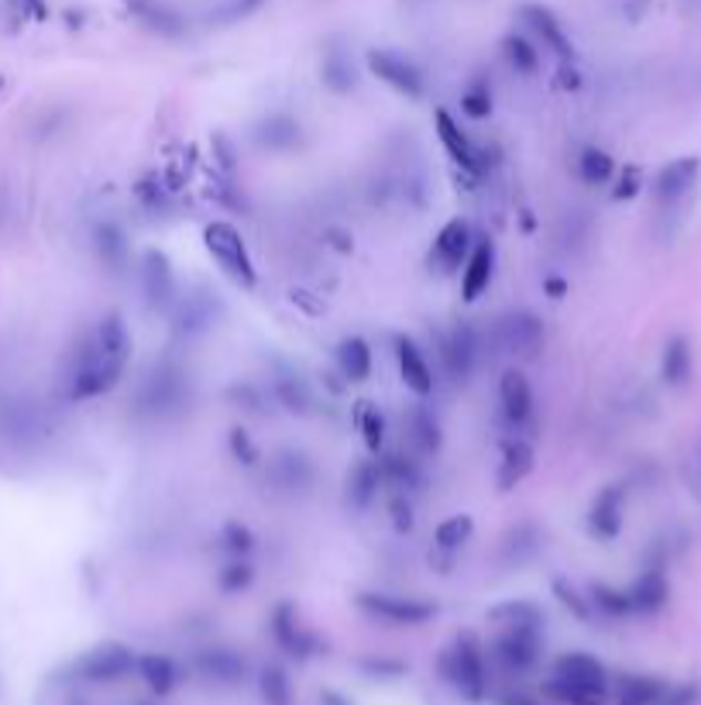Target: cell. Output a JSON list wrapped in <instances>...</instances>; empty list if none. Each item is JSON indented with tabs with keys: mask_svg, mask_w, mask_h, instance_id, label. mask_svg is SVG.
I'll return each instance as SVG.
<instances>
[{
	"mask_svg": "<svg viewBox=\"0 0 701 705\" xmlns=\"http://www.w3.org/2000/svg\"><path fill=\"white\" fill-rule=\"evenodd\" d=\"M127 362H132V331H127L121 313H104L73 355V365L66 372V396L73 403H83L111 393L124 379Z\"/></svg>",
	"mask_w": 701,
	"mask_h": 705,
	"instance_id": "1",
	"label": "cell"
},
{
	"mask_svg": "<svg viewBox=\"0 0 701 705\" xmlns=\"http://www.w3.org/2000/svg\"><path fill=\"white\" fill-rule=\"evenodd\" d=\"M437 675L448 682L464 702L478 705L489 698V661L485 647L474 633H458L437 657Z\"/></svg>",
	"mask_w": 701,
	"mask_h": 705,
	"instance_id": "2",
	"label": "cell"
},
{
	"mask_svg": "<svg viewBox=\"0 0 701 705\" xmlns=\"http://www.w3.org/2000/svg\"><path fill=\"white\" fill-rule=\"evenodd\" d=\"M193 382H189L186 369L176 362H158L138 386L135 396V409L145 416V421H172L189 406V393Z\"/></svg>",
	"mask_w": 701,
	"mask_h": 705,
	"instance_id": "3",
	"label": "cell"
},
{
	"mask_svg": "<svg viewBox=\"0 0 701 705\" xmlns=\"http://www.w3.org/2000/svg\"><path fill=\"white\" fill-rule=\"evenodd\" d=\"M203 248L210 251V259L220 266L231 282H238L241 290H254L259 286V269H254L251 251L241 238V231L228 220H213L203 228Z\"/></svg>",
	"mask_w": 701,
	"mask_h": 705,
	"instance_id": "4",
	"label": "cell"
},
{
	"mask_svg": "<svg viewBox=\"0 0 701 705\" xmlns=\"http://www.w3.org/2000/svg\"><path fill=\"white\" fill-rule=\"evenodd\" d=\"M355 605L365 616L389 623V626H423L437 616V605L420 595H396V592H358Z\"/></svg>",
	"mask_w": 701,
	"mask_h": 705,
	"instance_id": "5",
	"label": "cell"
},
{
	"mask_svg": "<svg viewBox=\"0 0 701 705\" xmlns=\"http://www.w3.org/2000/svg\"><path fill=\"white\" fill-rule=\"evenodd\" d=\"M135 664H138V654L132 647L121 644V640H107V644H97L86 654H80L70 664V675L90 685H111V682H121L124 675H132Z\"/></svg>",
	"mask_w": 701,
	"mask_h": 705,
	"instance_id": "6",
	"label": "cell"
},
{
	"mask_svg": "<svg viewBox=\"0 0 701 705\" xmlns=\"http://www.w3.org/2000/svg\"><path fill=\"white\" fill-rule=\"evenodd\" d=\"M492 341L499 351H505V355L536 359L540 348L547 341V331H544V320H540L533 310H505L495 317Z\"/></svg>",
	"mask_w": 701,
	"mask_h": 705,
	"instance_id": "7",
	"label": "cell"
},
{
	"mask_svg": "<svg viewBox=\"0 0 701 705\" xmlns=\"http://www.w3.org/2000/svg\"><path fill=\"white\" fill-rule=\"evenodd\" d=\"M492 657L509 675H526L544 657V626H502L492 640Z\"/></svg>",
	"mask_w": 701,
	"mask_h": 705,
	"instance_id": "8",
	"label": "cell"
},
{
	"mask_svg": "<svg viewBox=\"0 0 701 705\" xmlns=\"http://www.w3.org/2000/svg\"><path fill=\"white\" fill-rule=\"evenodd\" d=\"M365 66L375 80H381L386 86H393L396 93H402L406 101H420L427 93V76L412 59H406L402 52L393 49H368Z\"/></svg>",
	"mask_w": 701,
	"mask_h": 705,
	"instance_id": "9",
	"label": "cell"
},
{
	"mask_svg": "<svg viewBox=\"0 0 701 705\" xmlns=\"http://www.w3.org/2000/svg\"><path fill=\"white\" fill-rule=\"evenodd\" d=\"M138 272H142V297H145V307L151 313H169L179 300V279H176V269H172V259L166 251L158 248H148L142 255L138 262Z\"/></svg>",
	"mask_w": 701,
	"mask_h": 705,
	"instance_id": "10",
	"label": "cell"
},
{
	"mask_svg": "<svg viewBox=\"0 0 701 705\" xmlns=\"http://www.w3.org/2000/svg\"><path fill=\"white\" fill-rule=\"evenodd\" d=\"M269 630H272L275 647H279L285 657H293V661H310V657H316V654L324 651L321 636H316L310 626H303V620H300V613H296L293 602H279V605L272 609Z\"/></svg>",
	"mask_w": 701,
	"mask_h": 705,
	"instance_id": "11",
	"label": "cell"
},
{
	"mask_svg": "<svg viewBox=\"0 0 701 705\" xmlns=\"http://www.w3.org/2000/svg\"><path fill=\"white\" fill-rule=\"evenodd\" d=\"M269 483L275 486L279 496L300 499L316 483V465L306 452H300V447H282V452L272 455V462H269Z\"/></svg>",
	"mask_w": 701,
	"mask_h": 705,
	"instance_id": "12",
	"label": "cell"
},
{
	"mask_svg": "<svg viewBox=\"0 0 701 705\" xmlns=\"http://www.w3.org/2000/svg\"><path fill=\"white\" fill-rule=\"evenodd\" d=\"M474 248V231L464 217L448 220L443 228L437 231L433 245H430V269H437L440 276H454L464 269L468 255Z\"/></svg>",
	"mask_w": 701,
	"mask_h": 705,
	"instance_id": "13",
	"label": "cell"
},
{
	"mask_svg": "<svg viewBox=\"0 0 701 705\" xmlns=\"http://www.w3.org/2000/svg\"><path fill=\"white\" fill-rule=\"evenodd\" d=\"M220 300L217 293L210 290H193V293H186L176 300V307L169 310L172 317V334L176 338H186V341H193L200 334H207L213 324H217V317H220Z\"/></svg>",
	"mask_w": 701,
	"mask_h": 705,
	"instance_id": "14",
	"label": "cell"
},
{
	"mask_svg": "<svg viewBox=\"0 0 701 705\" xmlns=\"http://www.w3.org/2000/svg\"><path fill=\"white\" fill-rule=\"evenodd\" d=\"M433 132H437L443 152H448V158H451V163H454L461 173H468V176H482V173H485V158H482V152H478V145L461 132V124H458L448 111H443V107L433 111Z\"/></svg>",
	"mask_w": 701,
	"mask_h": 705,
	"instance_id": "15",
	"label": "cell"
},
{
	"mask_svg": "<svg viewBox=\"0 0 701 705\" xmlns=\"http://www.w3.org/2000/svg\"><path fill=\"white\" fill-rule=\"evenodd\" d=\"M440 351H443V369H448V375L458 382V386H464V382L471 379V372H474V365H478L482 338H478L471 320H461V324H454L451 334L443 338Z\"/></svg>",
	"mask_w": 701,
	"mask_h": 705,
	"instance_id": "16",
	"label": "cell"
},
{
	"mask_svg": "<svg viewBox=\"0 0 701 705\" xmlns=\"http://www.w3.org/2000/svg\"><path fill=\"white\" fill-rule=\"evenodd\" d=\"M626 527V486H605L588 506V533L595 540H616Z\"/></svg>",
	"mask_w": 701,
	"mask_h": 705,
	"instance_id": "17",
	"label": "cell"
},
{
	"mask_svg": "<svg viewBox=\"0 0 701 705\" xmlns=\"http://www.w3.org/2000/svg\"><path fill=\"white\" fill-rule=\"evenodd\" d=\"M520 18L526 21V28L533 31V35L544 42L561 62H575V42H571V35L564 31L561 18L547 8V4H523L520 8Z\"/></svg>",
	"mask_w": 701,
	"mask_h": 705,
	"instance_id": "18",
	"label": "cell"
},
{
	"mask_svg": "<svg viewBox=\"0 0 701 705\" xmlns=\"http://www.w3.org/2000/svg\"><path fill=\"white\" fill-rule=\"evenodd\" d=\"M251 142L259 145L262 152H269V155H285V152L300 148L303 127H300V121L293 114L275 111V114H265L259 124L251 127Z\"/></svg>",
	"mask_w": 701,
	"mask_h": 705,
	"instance_id": "19",
	"label": "cell"
},
{
	"mask_svg": "<svg viewBox=\"0 0 701 705\" xmlns=\"http://www.w3.org/2000/svg\"><path fill=\"white\" fill-rule=\"evenodd\" d=\"M124 8L145 31H151L158 39H182L189 31L186 18L176 8H169L166 0H124Z\"/></svg>",
	"mask_w": 701,
	"mask_h": 705,
	"instance_id": "20",
	"label": "cell"
},
{
	"mask_svg": "<svg viewBox=\"0 0 701 705\" xmlns=\"http://www.w3.org/2000/svg\"><path fill=\"white\" fill-rule=\"evenodd\" d=\"M396 362H399V379H402V386L412 393V396H420L427 400L437 386V379H433V369L423 355V348L412 341V338H396Z\"/></svg>",
	"mask_w": 701,
	"mask_h": 705,
	"instance_id": "21",
	"label": "cell"
},
{
	"mask_svg": "<svg viewBox=\"0 0 701 705\" xmlns=\"http://www.w3.org/2000/svg\"><path fill=\"white\" fill-rule=\"evenodd\" d=\"M499 409L509 427H526L533 416V390L520 369H505L499 379Z\"/></svg>",
	"mask_w": 701,
	"mask_h": 705,
	"instance_id": "22",
	"label": "cell"
},
{
	"mask_svg": "<svg viewBox=\"0 0 701 705\" xmlns=\"http://www.w3.org/2000/svg\"><path fill=\"white\" fill-rule=\"evenodd\" d=\"M492 276H495V241L474 238V248L461 269V300L474 303L492 286Z\"/></svg>",
	"mask_w": 701,
	"mask_h": 705,
	"instance_id": "23",
	"label": "cell"
},
{
	"mask_svg": "<svg viewBox=\"0 0 701 705\" xmlns=\"http://www.w3.org/2000/svg\"><path fill=\"white\" fill-rule=\"evenodd\" d=\"M671 599V582H667L663 564H650L640 571V579L629 585V602H632V616H653Z\"/></svg>",
	"mask_w": 701,
	"mask_h": 705,
	"instance_id": "24",
	"label": "cell"
},
{
	"mask_svg": "<svg viewBox=\"0 0 701 705\" xmlns=\"http://www.w3.org/2000/svg\"><path fill=\"white\" fill-rule=\"evenodd\" d=\"M698 173H701V158H698V155H684V158H674V163H667V166L657 173V179H653V197H657V204H660V207L678 204V200L688 194V189L694 186Z\"/></svg>",
	"mask_w": 701,
	"mask_h": 705,
	"instance_id": "25",
	"label": "cell"
},
{
	"mask_svg": "<svg viewBox=\"0 0 701 705\" xmlns=\"http://www.w3.org/2000/svg\"><path fill=\"white\" fill-rule=\"evenodd\" d=\"M381 489V471H378V458H365L355 462L344 478V509L347 512H365L375 496Z\"/></svg>",
	"mask_w": 701,
	"mask_h": 705,
	"instance_id": "26",
	"label": "cell"
},
{
	"mask_svg": "<svg viewBox=\"0 0 701 705\" xmlns=\"http://www.w3.org/2000/svg\"><path fill=\"white\" fill-rule=\"evenodd\" d=\"M193 664L207 682L217 685H238L248 678V661L231 647H203Z\"/></svg>",
	"mask_w": 701,
	"mask_h": 705,
	"instance_id": "27",
	"label": "cell"
},
{
	"mask_svg": "<svg viewBox=\"0 0 701 705\" xmlns=\"http://www.w3.org/2000/svg\"><path fill=\"white\" fill-rule=\"evenodd\" d=\"M536 465V452L530 440H509L505 452H502V462H499V471H495V486L499 493H513L516 486H523L530 471Z\"/></svg>",
	"mask_w": 701,
	"mask_h": 705,
	"instance_id": "28",
	"label": "cell"
},
{
	"mask_svg": "<svg viewBox=\"0 0 701 705\" xmlns=\"http://www.w3.org/2000/svg\"><path fill=\"white\" fill-rule=\"evenodd\" d=\"M551 675L557 678H567V682H582V685H598V688H613V678L609 671H605V664L585 651H567L554 661V671Z\"/></svg>",
	"mask_w": 701,
	"mask_h": 705,
	"instance_id": "29",
	"label": "cell"
},
{
	"mask_svg": "<svg viewBox=\"0 0 701 705\" xmlns=\"http://www.w3.org/2000/svg\"><path fill=\"white\" fill-rule=\"evenodd\" d=\"M135 671H138V678L145 682V688H148L155 698L172 695L176 685H179V664H176L169 654H155V651H151V654H138Z\"/></svg>",
	"mask_w": 701,
	"mask_h": 705,
	"instance_id": "30",
	"label": "cell"
},
{
	"mask_svg": "<svg viewBox=\"0 0 701 705\" xmlns=\"http://www.w3.org/2000/svg\"><path fill=\"white\" fill-rule=\"evenodd\" d=\"M671 688V682H663L657 675H619L613 685V702L616 705H657L663 698V692Z\"/></svg>",
	"mask_w": 701,
	"mask_h": 705,
	"instance_id": "31",
	"label": "cell"
},
{
	"mask_svg": "<svg viewBox=\"0 0 701 705\" xmlns=\"http://www.w3.org/2000/svg\"><path fill=\"white\" fill-rule=\"evenodd\" d=\"M337 359V372L344 375V382H350V386H358V382H368L372 379V369H375V355H372V344L365 338H344L334 351Z\"/></svg>",
	"mask_w": 701,
	"mask_h": 705,
	"instance_id": "32",
	"label": "cell"
},
{
	"mask_svg": "<svg viewBox=\"0 0 701 705\" xmlns=\"http://www.w3.org/2000/svg\"><path fill=\"white\" fill-rule=\"evenodd\" d=\"M406 427H409V440H412V447H417V455H423V458L440 455L443 431H440V421L433 416L430 406H423V403L412 406L409 416H406Z\"/></svg>",
	"mask_w": 701,
	"mask_h": 705,
	"instance_id": "33",
	"label": "cell"
},
{
	"mask_svg": "<svg viewBox=\"0 0 701 705\" xmlns=\"http://www.w3.org/2000/svg\"><path fill=\"white\" fill-rule=\"evenodd\" d=\"M272 393H275V403L282 409H290L293 416H310L316 400H313V390L306 386V379L300 372H290V369H279L275 379H272Z\"/></svg>",
	"mask_w": 701,
	"mask_h": 705,
	"instance_id": "34",
	"label": "cell"
},
{
	"mask_svg": "<svg viewBox=\"0 0 701 705\" xmlns=\"http://www.w3.org/2000/svg\"><path fill=\"white\" fill-rule=\"evenodd\" d=\"M544 698H551L557 705H609L613 702V688L582 685V682H567V678L551 675L544 682Z\"/></svg>",
	"mask_w": 701,
	"mask_h": 705,
	"instance_id": "35",
	"label": "cell"
},
{
	"mask_svg": "<svg viewBox=\"0 0 701 705\" xmlns=\"http://www.w3.org/2000/svg\"><path fill=\"white\" fill-rule=\"evenodd\" d=\"M321 83L337 93V97H344V93H350L358 86V73H355V62H350L347 49H341L337 42L324 49V59H321Z\"/></svg>",
	"mask_w": 701,
	"mask_h": 705,
	"instance_id": "36",
	"label": "cell"
},
{
	"mask_svg": "<svg viewBox=\"0 0 701 705\" xmlns=\"http://www.w3.org/2000/svg\"><path fill=\"white\" fill-rule=\"evenodd\" d=\"M540 543H544V537H540V530L533 523H520L513 527L505 537H502V548H499V558L505 568H523L530 558H536Z\"/></svg>",
	"mask_w": 701,
	"mask_h": 705,
	"instance_id": "37",
	"label": "cell"
},
{
	"mask_svg": "<svg viewBox=\"0 0 701 705\" xmlns=\"http://www.w3.org/2000/svg\"><path fill=\"white\" fill-rule=\"evenodd\" d=\"M93 251H97V259L107 272H121L127 266V238L111 220H101L93 228Z\"/></svg>",
	"mask_w": 701,
	"mask_h": 705,
	"instance_id": "38",
	"label": "cell"
},
{
	"mask_svg": "<svg viewBox=\"0 0 701 705\" xmlns=\"http://www.w3.org/2000/svg\"><path fill=\"white\" fill-rule=\"evenodd\" d=\"M378 471H381V486H389L396 493H412L423 486V475H420V465L393 452V455H378Z\"/></svg>",
	"mask_w": 701,
	"mask_h": 705,
	"instance_id": "39",
	"label": "cell"
},
{
	"mask_svg": "<svg viewBox=\"0 0 701 705\" xmlns=\"http://www.w3.org/2000/svg\"><path fill=\"white\" fill-rule=\"evenodd\" d=\"M694 372V355H691V344L684 334H674L671 341L663 344V359H660V375L667 386H684Z\"/></svg>",
	"mask_w": 701,
	"mask_h": 705,
	"instance_id": "40",
	"label": "cell"
},
{
	"mask_svg": "<svg viewBox=\"0 0 701 705\" xmlns=\"http://www.w3.org/2000/svg\"><path fill=\"white\" fill-rule=\"evenodd\" d=\"M471 537H474V517H468V512H454V517L437 523L433 548L448 551V554H461L464 543H471Z\"/></svg>",
	"mask_w": 701,
	"mask_h": 705,
	"instance_id": "41",
	"label": "cell"
},
{
	"mask_svg": "<svg viewBox=\"0 0 701 705\" xmlns=\"http://www.w3.org/2000/svg\"><path fill=\"white\" fill-rule=\"evenodd\" d=\"M259 698L262 705H293V682L282 664H265L259 671Z\"/></svg>",
	"mask_w": 701,
	"mask_h": 705,
	"instance_id": "42",
	"label": "cell"
},
{
	"mask_svg": "<svg viewBox=\"0 0 701 705\" xmlns=\"http://www.w3.org/2000/svg\"><path fill=\"white\" fill-rule=\"evenodd\" d=\"M489 620L499 623V626H544V613H540V605H533L526 599L499 602L495 609H489Z\"/></svg>",
	"mask_w": 701,
	"mask_h": 705,
	"instance_id": "43",
	"label": "cell"
},
{
	"mask_svg": "<svg viewBox=\"0 0 701 705\" xmlns=\"http://www.w3.org/2000/svg\"><path fill=\"white\" fill-rule=\"evenodd\" d=\"M578 176L588 186H605V183L616 176V158L605 152V148H598V145H588L578 155Z\"/></svg>",
	"mask_w": 701,
	"mask_h": 705,
	"instance_id": "44",
	"label": "cell"
},
{
	"mask_svg": "<svg viewBox=\"0 0 701 705\" xmlns=\"http://www.w3.org/2000/svg\"><path fill=\"white\" fill-rule=\"evenodd\" d=\"M502 55L520 76H536L540 73V49L526 39V35H505L502 39Z\"/></svg>",
	"mask_w": 701,
	"mask_h": 705,
	"instance_id": "45",
	"label": "cell"
},
{
	"mask_svg": "<svg viewBox=\"0 0 701 705\" xmlns=\"http://www.w3.org/2000/svg\"><path fill=\"white\" fill-rule=\"evenodd\" d=\"M358 431H362V440L372 458L386 452V413H381L375 403H358Z\"/></svg>",
	"mask_w": 701,
	"mask_h": 705,
	"instance_id": "46",
	"label": "cell"
},
{
	"mask_svg": "<svg viewBox=\"0 0 701 705\" xmlns=\"http://www.w3.org/2000/svg\"><path fill=\"white\" fill-rule=\"evenodd\" d=\"M588 599H592V605L598 609V613L613 616V620L632 616L629 589H613V585H605V582H595V585L588 589Z\"/></svg>",
	"mask_w": 701,
	"mask_h": 705,
	"instance_id": "47",
	"label": "cell"
},
{
	"mask_svg": "<svg viewBox=\"0 0 701 705\" xmlns=\"http://www.w3.org/2000/svg\"><path fill=\"white\" fill-rule=\"evenodd\" d=\"M254 582V564L248 558H234L217 571V589L224 595H241Z\"/></svg>",
	"mask_w": 701,
	"mask_h": 705,
	"instance_id": "48",
	"label": "cell"
},
{
	"mask_svg": "<svg viewBox=\"0 0 701 705\" xmlns=\"http://www.w3.org/2000/svg\"><path fill=\"white\" fill-rule=\"evenodd\" d=\"M461 111L471 121H485L492 114V86H489V80L468 83V90L461 93Z\"/></svg>",
	"mask_w": 701,
	"mask_h": 705,
	"instance_id": "49",
	"label": "cell"
},
{
	"mask_svg": "<svg viewBox=\"0 0 701 705\" xmlns=\"http://www.w3.org/2000/svg\"><path fill=\"white\" fill-rule=\"evenodd\" d=\"M262 4H265V0H224V4H220V8H213V11L207 14V24H213V28H228V24H238V21L251 18V14L259 11Z\"/></svg>",
	"mask_w": 701,
	"mask_h": 705,
	"instance_id": "50",
	"label": "cell"
},
{
	"mask_svg": "<svg viewBox=\"0 0 701 705\" xmlns=\"http://www.w3.org/2000/svg\"><path fill=\"white\" fill-rule=\"evenodd\" d=\"M135 197H138V204H142L148 214H163V210H169V189L163 186V179H158V176H145V179L135 186Z\"/></svg>",
	"mask_w": 701,
	"mask_h": 705,
	"instance_id": "51",
	"label": "cell"
},
{
	"mask_svg": "<svg viewBox=\"0 0 701 705\" xmlns=\"http://www.w3.org/2000/svg\"><path fill=\"white\" fill-rule=\"evenodd\" d=\"M554 595L561 599V605H564L575 620H582V623L592 620V609H595V605H592V599H585L575 585H567L564 579H557V582H554Z\"/></svg>",
	"mask_w": 701,
	"mask_h": 705,
	"instance_id": "52",
	"label": "cell"
},
{
	"mask_svg": "<svg viewBox=\"0 0 701 705\" xmlns=\"http://www.w3.org/2000/svg\"><path fill=\"white\" fill-rule=\"evenodd\" d=\"M228 447H231L234 462H241L244 468H254V465L262 462L259 444L251 440V434H248L244 427H231V434H228Z\"/></svg>",
	"mask_w": 701,
	"mask_h": 705,
	"instance_id": "53",
	"label": "cell"
},
{
	"mask_svg": "<svg viewBox=\"0 0 701 705\" xmlns=\"http://www.w3.org/2000/svg\"><path fill=\"white\" fill-rule=\"evenodd\" d=\"M220 548H224L231 558H248L254 548V533L244 523H228L224 533H220Z\"/></svg>",
	"mask_w": 701,
	"mask_h": 705,
	"instance_id": "54",
	"label": "cell"
},
{
	"mask_svg": "<svg viewBox=\"0 0 701 705\" xmlns=\"http://www.w3.org/2000/svg\"><path fill=\"white\" fill-rule=\"evenodd\" d=\"M389 512H393V527H396V533H409L412 527H417V509H412L409 493H393Z\"/></svg>",
	"mask_w": 701,
	"mask_h": 705,
	"instance_id": "55",
	"label": "cell"
},
{
	"mask_svg": "<svg viewBox=\"0 0 701 705\" xmlns=\"http://www.w3.org/2000/svg\"><path fill=\"white\" fill-rule=\"evenodd\" d=\"M698 702H701V685L684 682V685H671V688H667L657 705H698Z\"/></svg>",
	"mask_w": 701,
	"mask_h": 705,
	"instance_id": "56",
	"label": "cell"
},
{
	"mask_svg": "<svg viewBox=\"0 0 701 705\" xmlns=\"http://www.w3.org/2000/svg\"><path fill=\"white\" fill-rule=\"evenodd\" d=\"M636 194H640V169L636 166H626L616 179V189H613V197L616 200H632Z\"/></svg>",
	"mask_w": 701,
	"mask_h": 705,
	"instance_id": "57",
	"label": "cell"
},
{
	"mask_svg": "<svg viewBox=\"0 0 701 705\" xmlns=\"http://www.w3.org/2000/svg\"><path fill=\"white\" fill-rule=\"evenodd\" d=\"M231 400L241 403V406L251 409V413H265V396H262L259 390H254V386H248V382H241V386L231 390Z\"/></svg>",
	"mask_w": 701,
	"mask_h": 705,
	"instance_id": "58",
	"label": "cell"
},
{
	"mask_svg": "<svg viewBox=\"0 0 701 705\" xmlns=\"http://www.w3.org/2000/svg\"><path fill=\"white\" fill-rule=\"evenodd\" d=\"M11 8L21 21H45L49 18L45 0H11Z\"/></svg>",
	"mask_w": 701,
	"mask_h": 705,
	"instance_id": "59",
	"label": "cell"
},
{
	"mask_svg": "<svg viewBox=\"0 0 701 705\" xmlns=\"http://www.w3.org/2000/svg\"><path fill=\"white\" fill-rule=\"evenodd\" d=\"M368 675H381V678H402L406 675V664L402 661H365Z\"/></svg>",
	"mask_w": 701,
	"mask_h": 705,
	"instance_id": "60",
	"label": "cell"
},
{
	"mask_svg": "<svg viewBox=\"0 0 701 705\" xmlns=\"http://www.w3.org/2000/svg\"><path fill=\"white\" fill-rule=\"evenodd\" d=\"M499 705H544V702H536L530 695H520V692H509V695L499 698Z\"/></svg>",
	"mask_w": 701,
	"mask_h": 705,
	"instance_id": "61",
	"label": "cell"
},
{
	"mask_svg": "<svg viewBox=\"0 0 701 705\" xmlns=\"http://www.w3.org/2000/svg\"><path fill=\"white\" fill-rule=\"evenodd\" d=\"M547 290L554 293V300H561V297L567 293V286H564L561 279H547Z\"/></svg>",
	"mask_w": 701,
	"mask_h": 705,
	"instance_id": "62",
	"label": "cell"
},
{
	"mask_svg": "<svg viewBox=\"0 0 701 705\" xmlns=\"http://www.w3.org/2000/svg\"><path fill=\"white\" fill-rule=\"evenodd\" d=\"M0 90H4V80H0Z\"/></svg>",
	"mask_w": 701,
	"mask_h": 705,
	"instance_id": "63",
	"label": "cell"
}]
</instances>
